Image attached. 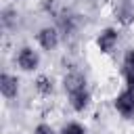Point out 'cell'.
Wrapping results in <instances>:
<instances>
[{"label": "cell", "mask_w": 134, "mask_h": 134, "mask_svg": "<svg viewBox=\"0 0 134 134\" xmlns=\"http://www.w3.org/2000/svg\"><path fill=\"white\" fill-rule=\"evenodd\" d=\"M63 86H65V92L69 96V105L73 111H84L90 105V92L86 86V77L80 71L67 73L63 80Z\"/></svg>", "instance_id": "obj_1"}, {"label": "cell", "mask_w": 134, "mask_h": 134, "mask_svg": "<svg viewBox=\"0 0 134 134\" xmlns=\"http://www.w3.org/2000/svg\"><path fill=\"white\" fill-rule=\"evenodd\" d=\"M115 109H117V113L121 115V117H126V119H134V90H130V88H126L124 92H119L117 96H115Z\"/></svg>", "instance_id": "obj_2"}, {"label": "cell", "mask_w": 134, "mask_h": 134, "mask_svg": "<svg viewBox=\"0 0 134 134\" xmlns=\"http://www.w3.org/2000/svg\"><path fill=\"white\" fill-rule=\"evenodd\" d=\"M17 65H19L23 71H34V69H38V65H40V54H38L34 48L23 46V48L17 52Z\"/></svg>", "instance_id": "obj_3"}, {"label": "cell", "mask_w": 134, "mask_h": 134, "mask_svg": "<svg viewBox=\"0 0 134 134\" xmlns=\"http://www.w3.org/2000/svg\"><path fill=\"white\" fill-rule=\"evenodd\" d=\"M38 44L44 48V50H54L59 46V31L54 27H42L36 36Z\"/></svg>", "instance_id": "obj_4"}, {"label": "cell", "mask_w": 134, "mask_h": 134, "mask_svg": "<svg viewBox=\"0 0 134 134\" xmlns=\"http://www.w3.org/2000/svg\"><path fill=\"white\" fill-rule=\"evenodd\" d=\"M115 44H117V31H115L113 27L103 29V31L98 34V38H96V46H98L100 52H111V50L115 48Z\"/></svg>", "instance_id": "obj_5"}, {"label": "cell", "mask_w": 134, "mask_h": 134, "mask_svg": "<svg viewBox=\"0 0 134 134\" xmlns=\"http://www.w3.org/2000/svg\"><path fill=\"white\" fill-rule=\"evenodd\" d=\"M0 92H2V96L4 98H15L17 94H19V80L15 77V75H10V73H2L0 75Z\"/></svg>", "instance_id": "obj_6"}, {"label": "cell", "mask_w": 134, "mask_h": 134, "mask_svg": "<svg viewBox=\"0 0 134 134\" xmlns=\"http://www.w3.org/2000/svg\"><path fill=\"white\" fill-rule=\"evenodd\" d=\"M115 15H117L119 23H124V25H130V23L134 21V2H132V0H124V2L117 6Z\"/></svg>", "instance_id": "obj_7"}, {"label": "cell", "mask_w": 134, "mask_h": 134, "mask_svg": "<svg viewBox=\"0 0 134 134\" xmlns=\"http://www.w3.org/2000/svg\"><path fill=\"white\" fill-rule=\"evenodd\" d=\"M36 88H38L40 94H50V92H52V80H50L48 75H38Z\"/></svg>", "instance_id": "obj_8"}, {"label": "cell", "mask_w": 134, "mask_h": 134, "mask_svg": "<svg viewBox=\"0 0 134 134\" xmlns=\"http://www.w3.org/2000/svg\"><path fill=\"white\" fill-rule=\"evenodd\" d=\"M61 134H86V128L82 124H77V121H71L61 130Z\"/></svg>", "instance_id": "obj_9"}, {"label": "cell", "mask_w": 134, "mask_h": 134, "mask_svg": "<svg viewBox=\"0 0 134 134\" xmlns=\"http://www.w3.org/2000/svg\"><path fill=\"white\" fill-rule=\"evenodd\" d=\"M124 67H126V71H134V48H130V50L126 52V57H124Z\"/></svg>", "instance_id": "obj_10"}, {"label": "cell", "mask_w": 134, "mask_h": 134, "mask_svg": "<svg viewBox=\"0 0 134 134\" xmlns=\"http://www.w3.org/2000/svg\"><path fill=\"white\" fill-rule=\"evenodd\" d=\"M34 134H54V130L48 126V124H38L34 128Z\"/></svg>", "instance_id": "obj_11"}, {"label": "cell", "mask_w": 134, "mask_h": 134, "mask_svg": "<svg viewBox=\"0 0 134 134\" xmlns=\"http://www.w3.org/2000/svg\"><path fill=\"white\" fill-rule=\"evenodd\" d=\"M126 84L130 90H134V71H126Z\"/></svg>", "instance_id": "obj_12"}]
</instances>
